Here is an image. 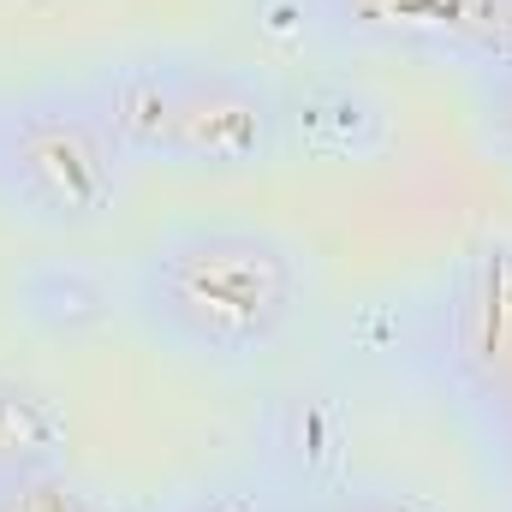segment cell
I'll use <instances>...</instances> for the list:
<instances>
[{
  "mask_svg": "<svg viewBox=\"0 0 512 512\" xmlns=\"http://www.w3.org/2000/svg\"><path fill=\"white\" fill-rule=\"evenodd\" d=\"M18 310H24V322H36L42 334L78 340V334H90V328L108 316V292H102L84 268H72V262H42V268H30V274L18 280Z\"/></svg>",
  "mask_w": 512,
  "mask_h": 512,
  "instance_id": "5b68a950",
  "label": "cell"
},
{
  "mask_svg": "<svg viewBox=\"0 0 512 512\" xmlns=\"http://www.w3.org/2000/svg\"><path fill=\"white\" fill-rule=\"evenodd\" d=\"M60 453V417L54 405L24 382H0V483H18L42 471Z\"/></svg>",
  "mask_w": 512,
  "mask_h": 512,
  "instance_id": "8992f818",
  "label": "cell"
},
{
  "mask_svg": "<svg viewBox=\"0 0 512 512\" xmlns=\"http://www.w3.org/2000/svg\"><path fill=\"white\" fill-rule=\"evenodd\" d=\"M126 161L245 173L274 155L280 108L251 72L209 54H131L90 84Z\"/></svg>",
  "mask_w": 512,
  "mask_h": 512,
  "instance_id": "7a4b0ae2",
  "label": "cell"
},
{
  "mask_svg": "<svg viewBox=\"0 0 512 512\" xmlns=\"http://www.w3.org/2000/svg\"><path fill=\"white\" fill-rule=\"evenodd\" d=\"M137 316L203 358H251L298 310V262L256 227H185L149 245L131 274Z\"/></svg>",
  "mask_w": 512,
  "mask_h": 512,
  "instance_id": "6da1fadb",
  "label": "cell"
},
{
  "mask_svg": "<svg viewBox=\"0 0 512 512\" xmlns=\"http://www.w3.org/2000/svg\"><path fill=\"white\" fill-rule=\"evenodd\" d=\"M126 149L90 90H36L0 108V203L48 233H84L120 203Z\"/></svg>",
  "mask_w": 512,
  "mask_h": 512,
  "instance_id": "3957f363",
  "label": "cell"
},
{
  "mask_svg": "<svg viewBox=\"0 0 512 512\" xmlns=\"http://www.w3.org/2000/svg\"><path fill=\"white\" fill-rule=\"evenodd\" d=\"M322 512H417L411 501H399V495H346V501H334V507Z\"/></svg>",
  "mask_w": 512,
  "mask_h": 512,
  "instance_id": "ba28073f",
  "label": "cell"
},
{
  "mask_svg": "<svg viewBox=\"0 0 512 512\" xmlns=\"http://www.w3.org/2000/svg\"><path fill=\"white\" fill-rule=\"evenodd\" d=\"M334 24L399 48L512 54V0H328Z\"/></svg>",
  "mask_w": 512,
  "mask_h": 512,
  "instance_id": "277c9868",
  "label": "cell"
},
{
  "mask_svg": "<svg viewBox=\"0 0 512 512\" xmlns=\"http://www.w3.org/2000/svg\"><path fill=\"white\" fill-rule=\"evenodd\" d=\"M477 131H483V149L512 167V54L489 60L483 84H477Z\"/></svg>",
  "mask_w": 512,
  "mask_h": 512,
  "instance_id": "52a82bcc",
  "label": "cell"
}]
</instances>
